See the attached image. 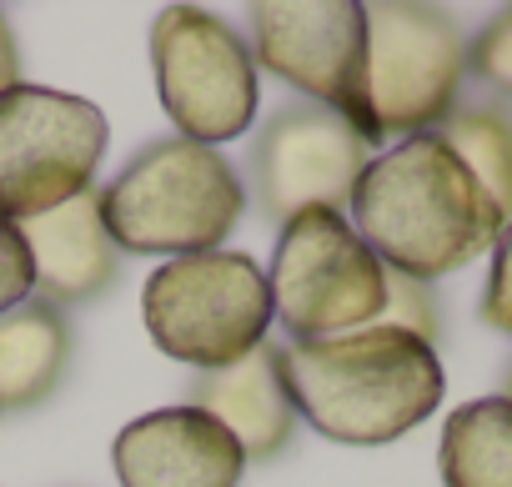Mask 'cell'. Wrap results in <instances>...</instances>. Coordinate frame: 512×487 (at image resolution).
Here are the masks:
<instances>
[{
	"mask_svg": "<svg viewBox=\"0 0 512 487\" xmlns=\"http://www.w3.org/2000/svg\"><path fill=\"white\" fill-rule=\"evenodd\" d=\"M31 292H36V262L21 236V221L0 216V317L31 302Z\"/></svg>",
	"mask_w": 512,
	"mask_h": 487,
	"instance_id": "cell-19",
	"label": "cell"
},
{
	"mask_svg": "<svg viewBox=\"0 0 512 487\" xmlns=\"http://www.w3.org/2000/svg\"><path fill=\"white\" fill-rule=\"evenodd\" d=\"M367 161H372V146L337 111L317 101L277 111L251 151L262 211L277 216L282 226L302 211H342Z\"/></svg>",
	"mask_w": 512,
	"mask_h": 487,
	"instance_id": "cell-10",
	"label": "cell"
},
{
	"mask_svg": "<svg viewBox=\"0 0 512 487\" xmlns=\"http://www.w3.org/2000/svg\"><path fill=\"white\" fill-rule=\"evenodd\" d=\"M21 86V51H16V36L6 26V16H0V96Z\"/></svg>",
	"mask_w": 512,
	"mask_h": 487,
	"instance_id": "cell-21",
	"label": "cell"
},
{
	"mask_svg": "<svg viewBox=\"0 0 512 487\" xmlns=\"http://www.w3.org/2000/svg\"><path fill=\"white\" fill-rule=\"evenodd\" d=\"M111 462L121 487H236L246 472L236 437L196 407H161L126 422Z\"/></svg>",
	"mask_w": 512,
	"mask_h": 487,
	"instance_id": "cell-11",
	"label": "cell"
},
{
	"mask_svg": "<svg viewBox=\"0 0 512 487\" xmlns=\"http://www.w3.org/2000/svg\"><path fill=\"white\" fill-rule=\"evenodd\" d=\"M482 322L497 327L502 337H512V221L492 241V272L482 287Z\"/></svg>",
	"mask_w": 512,
	"mask_h": 487,
	"instance_id": "cell-20",
	"label": "cell"
},
{
	"mask_svg": "<svg viewBox=\"0 0 512 487\" xmlns=\"http://www.w3.org/2000/svg\"><path fill=\"white\" fill-rule=\"evenodd\" d=\"M267 292L272 317L292 332V342H327L377 322L387 267L342 211H302L277 236Z\"/></svg>",
	"mask_w": 512,
	"mask_h": 487,
	"instance_id": "cell-6",
	"label": "cell"
},
{
	"mask_svg": "<svg viewBox=\"0 0 512 487\" xmlns=\"http://www.w3.org/2000/svg\"><path fill=\"white\" fill-rule=\"evenodd\" d=\"M21 236H26L31 262H36V292L56 312L101 297L121 272V252L101 226L96 191H81V196L61 201L56 211L26 216Z\"/></svg>",
	"mask_w": 512,
	"mask_h": 487,
	"instance_id": "cell-12",
	"label": "cell"
},
{
	"mask_svg": "<svg viewBox=\"0 0 512 487\" xmlns=\"http://www.w3.org/2000/svg\"><path fill=\"white\" fill-rule=\"evenodd\" d=\"M347 206L352 231L372 247V257L417 282H437L477 262L502 231V216L437 131L407 136L372 156Z\"/></svg>",
	"mask_w": 512,
	"mask_h": 487,
	"instance_id": "cell-1",
	"label": "cell"
},
{
	"mask_svg": "<svg viewBox=\"0 0 512 487\" xmlns=\"http://www.w3.org/2000/svg\"><path fill=\"white\" fill-rule=\"evenodd\" d=\"M186 407H196L216 427H226L236 437V447L246 452V462L277 457L292 442V427H297L292 397L282 387V357L267 342L256 352H246L241 362L221 367V372H196Z\"/></svg>",
	"mask_w": 512,
	"mask_h": 487,
	"instance_id": "cell-13",
	"label": "cell"
},
{
	"mask_svg": "<svg viewBox=\"0 0 512 487\" xmlns=\"http://www.w3.org/2000/svg\"><path fill=\"white\" fill-rule=\"evenodd\" d=\"M367 21V146L407 141L437 131L457 111V91L467 76V36L462 26L417 0H377L362 6Z\"/></svg>",
	"mask_w": 512,
	"mask_h": 487,
	"instance_id": "cell-4",
	"label": "cell"
},
{
	"mask_svg": "<svg viewBox=\"0 0 512 487\" xmlns=\"http://www.w3.org/2000/svg\"><path fill=\"white\" fill-rule=\"evenodd\" d=\"M156 91L181 141H236L256 121V61L246 41L201 6H166L151 26Z\"/></svg>",
	"mask_w": 512,
	"mask_h": 487,
	"instance_id": "cell-8",
	"label": "cell"
},
{
	"mask_svg": "<svg viewBox=\"0 0 512 487\" xmlns=\"http://www.w3.org/2000/svg\"><path fill=\"white\" fill-rule=\"evenodd\" d=\"M372 327H392V332H407V337L437 347L442 322H437V297H432V287L417 282V277L387 272V297H382V312H377Z\"/></svg>",
	"mask_w": 512,
	"mask_h": 487,
	"instance_id": "cell-17",
	"label": "cell"
},
{
	"mask_svg": "<svg viewBox=\"0 0 512 487\" xmlns=\"http://www.w3.org/2000/svg\"><path fill=\"white\" fill-rule=\"evenodd\" d=\"M106 156V116L86 96L16 86L0 96V216L26 221L91 191Z\"/></svg>",
	"mask_w": 512,
	"mask_h": 487,
	"instance_id": "cell-7",
	"label": "cell"
},
{
	"mask_svg": "<svg viewBox=\"0 0 512 487\" xmlns=\"http://www.w3.org/2000/svg\"><path fill=\"white\" fill-rule=\"evenodd\" d=\"M256 66L292 81L317 106L337 111L367 141V21L357 0H267L251 6Z\"/></svg>",
	"mask_w": 512,
	"mask_h": 487,
	"instance_id": "cell-9",
	"label": "cell"
},
{
	"mask_svg": "<svg viewBox=\"0 0 512 487\" xmlns=\"http://www.w3.org/2000/svg\"><path fill=\"white\" fill-rule=\"evenodd\" d=\"M0 412H6V407H0Z\"/></svg>",
	"mask_w": 512,
	"mask_h": 487,
	"instance_id": "cell-23",
	"label": "cell"
},
{
	"mask_svg": "<svg viewBox=\"0 0 512 487\" xmlns=\"http://www.w3.org/2000/svg\"><path fill=\"white\" fill-rule=\"evenodd\" d=\"M101 226L131 257L216 252L246 211V191L216 146L151 141L111 186L96 191Z\"/></svg>",
	"mask_w": 512,
	"mask_h": 487,
	"instance_id": "cell-3",
	"label": "cell"
},
{
	"mask_svg": "<svg viewBox=\"0 0 512 487\" xmlns=\"http://www.w3.org/2000/svg\"><path fill=\"white\" fill-rule=\"evenodd\" d=\"M277 357L292 412H302L322 437L347 447H382L407 437L437 412L447 392L437 347L392 327L292 342Z\"/></svg>",
	"mask_w": 512,
	"mask_h": 487,
	"instance_id": "cell-2",
	"label": "cell"
},
{
	"mask_svg": "<svg viewBox=\"0 0 512 487\" xmlns=\"http://www.w3.org/2000/svg\"><path fill=\"white\" fill-rule=\"evenodd\" d=\"M141 317L151 342L196 372H221L267 342L272 292L246 252L171 257L146 277Z\"/></svg>",
	"mask_w": 512,
	"mask_h": 487,
	"instance_id": "cell-5",
	"label": "cell"
},
{
	"mask_svg": "<svg viewBox=\"0 0 512 487\" xmlns=\"http://www.w3.org/2000/svg\"><path fill=\"white\" fill-rule=\"evenodd\" d=\"M437 136L452 146V156L472 171L502 226L512 221V116L502 106H462L452 111Z\"/></svg>",
	"mask_w": 512,
	"mask_h": 487,
	"instance_id": "cell-16",
	"label": "cell"
},
{
	"mask_svg": "<svg viewBox=\"0 0 512 487\" xmlns=\"http://www.w3.org/2000/svg\"><path fill=\"white\" fill-rule=\"evenodd\" d=\"M467 71L512 101V6L497 11L472 41H467Z\"/></svg>",
	"mask_w": 512,
	"mask_h": 487,
	"instance_id": "cell-18",
	"label": "cell"
},
{
	"mask_svg": "<svg viewBox=\"0 0 512 487\" xmlns=\"http://www.w3.org/2000/svg\"><path fill=\"white\" fill-rule=\"evenodd\" d=\"M71 362V327L56 307L21 302L0 317V407H36L56 392Z\"/></svg>",
	"mask_w": 512,
	"mask_h": 487,
	"instance_id": "cell-14",
	"label": "cell"
},
{
	"mask_svg": "<svg viewBox=\"0 0 512 487\" xmlns=\"http://www.w3.org/2000/svg\"><path fill=\"white\" fill-rule=\"evenodd\" d=\"M442 487H512V397L457 407L437 447Z\"/></svg>",
	"mask_w": 512,
	"mask_h": 487,
	"instance_id": "cell-15",
	"label": "cell"
},
{
	"mask_svg": "<svg viewBox=\"0 0 512 487\" xmlns=\"http://www.w3.org/2000/svg\"><path fill=\"white\" fill-rule=\"evenodd\" d=\"M507 387H512V377H507ZM507 397H512V392H507Z\"/></svg>",
	"mask_w": 512,
	"mask_h": 487,
	"instance_id": "cell-22",
	"label": "cell"
}]
</instances>
